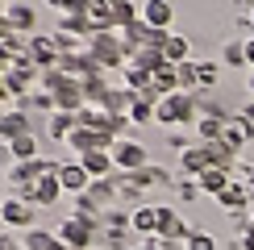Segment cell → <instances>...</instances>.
I'll return each instance as SVG.
<instances>
[{
  "label": "cell",
  "instance_id": "cell-26",
  "mask_svg": "<svg viewBox=\"0 0 254 250\" xmlns=\"http://www.w3.org/2000/svg\"><path fill=\"white\" fill-rule=\"evenodd\" d=\"M8 146H13V159H17V163H29V159H38V154H42V142H38V133H25V138H13Z\"/></svg>",
  "mask_w": 254,
  "mask_h": 250
},
{
  "label": "cell",
  "instance_id": "cell-18",
  "mask_svg": "<svg viewBox=\"0 0 254 250\" xmlns=\"http://www.w3.org/2000/svg\"><path fill=\"white\" fill-rule=\"evenodd\" d=\"M4 17H8V25H13V34L34 38V25H38L34 4H4Z\"/></svg>",
  "mask_w": 254,
  "mask_h": 250
},
{
  "label": "cell",
  "instance_id": "cell-42",
  "mask_svg": "<svg viewBox=\"0 0 254 250\" xmlns=\"http://www.w3.org/2000/svg\"><path fill=\"white\" fill-rule=\"evenodd\" d=\"M0 13H4V0H0Z\"/></svg>",
  "mask_w": 254,
  "mask_h": 250
},
{
  "label": "cell",
  "instance_id": "cell-20",
  "mask_svg": "<svg viewBox=\"0 0 254 250\" xmlns=\"http://www.w3.org/2000/svg\"><path fill=\"white\" fill-rule=\"evenodd\" d=\"M200 192H204V196H213V200H217V196L221 192H225V188L229 184H234V175H229V171H221V167H208V171H200Z\"/></svg>",
  "mask_w": 254,
  "mask_h": 250
},
{
  "label": "cell",
  "instance_id": "cell-34",
  "mask_svg": "<svg viewBox=\"0 0 254 250\" xmlns=\"http://www.w3.org/2000/svg\"><path fill=\"white\" fill-rule=\"evenodd\" d=\"M0 167H4V171H13V167H17V159H13V146H8V142H0Z\"/></svg>",
  "mask_w": 254,
  "mask_h": 250
},
{
  "label": "cell",
  "instance_id": "cell-31",
  "mask_svg": "<svg viewBox=\"0 0 254 250\" xmlns=\"http://www.w3.org/2000/svg\"><path fill=\"white\" fill-rule=\"evenodd\" d=\"M179 92H188V96L196 92V59L179 62Z\"/></svg>",
  "mask_w": 254,
  "mask_h": 250
},
{
  "label": "cell",
  "instance_id": "cell-10",
  "mask_svg": "<svg viewBox=\"0 0 254 250\" xmlns=\"http://www.w3.org/2000/svg\"><path fill=\"white\" fill-rule=\"evenodd\" d=\"M217 204H221L225 217H250V192H246V184H229L225 192L217 196Z\"/></svg>",
  "mask_w": 254,
  "mask_h": 250
},
{
  "label": "cell",
  "instance_id": "cell-30",
  "mask_svg": "<svg viewBox=\"0 0 254 250\" xmlns=\"http://www.w3.org/2000/svg\"><path fill=\"white\" fill-rule=\"evenodd\" d=\"M184 250H217V238L208 234V229H192L188 242H184Z\"/></svg>",
  "mask_w": 254,
  "mask_h": 250
},
{
  "label": "cell",
  "instance_id": "cell-43",
  "mask_svg": "<svg viewBox=\"0 0 254 250\" xmlns=\"http://www.w3.org/2000/svg\"><path fill=\"white\" fill-rule=\"evenodd\" d=\"M0 204H4V196H0Z\"/></svg>",
  "mask_w": 254,
  "mask_h": 250
},
{
  "label": "cell",
  "instance_id": "cell-19",
  "mask_svg": "<svg viewBox=\"0 0 254 250\" xmlns=\"http://www.w3.org/2000/svg\"><path fill=\"white\" fill-rule=\"evenodd\" d=\"M129 62H133V67H142V71H150V75H154V71L158 67H163V46H158V42H146V46H133L129 50Z\"/></svg>",
  "mask_w": 254,
  "mask_h": 250
},
{
  "label": "cell",
  "instance_id": "cell-38",
  "mask_svg": "<svg viewBox=\"0 0 254 250\" xmlns=\"http://www.w3.org/2000/svg\"><path fill=\"white\" fill-rule=\"evenodd\" d=\"M50 8H59V13H67V0H46Z\"/></svg>",
  "mask_w": 254,
  "mask_h": 250
},
{
  "label": "cell",
  "instance_id": "cell-24",
  "mask_svg": "<svg viewBox=\"0 0 254 250\" xmlns=\"http://www.w3.org/2000/svg\"><path fill=\"white\" fill-rule=\"evenodd\" d=\"M75 125H79V121H75V113H50V125H46V133H50V142H67Z\"/></svg>",
  "mask_w": 254,
  "mask_h": 250
},
{
  "label": "cell",
  "instance_id": "cell-12",
  "mask_svg": "<svg viewBox=\"0 0 254 250\" xmlns=\"http://www.w3.org/2000/svg\"><path fill=\"white\" fill-rule=\"evenodd\" d=\"M83 104H88V96H83V83L79 79H63L55 88V109L59 113H79Z\"/></svg>",
  "mask_w": 254,
  "mask_h": 250
},
{
  "label": "cell",
  "instance_id": "cell-6",
  "mask_svg": "<svg viewBox=\"0 0 254 250\" xmlns=\"http://www.w3.org/2000/svg\"><path fill=\"white\" fill-rule=\"evenodd\" d=\"M21 200H29V204H38V208H50V204H59V196H63V184H59V175H42L38 184H29L25 192H17Z\"/></svg>",
  "mask_w": 254,
  "mask_h": 250
},
{
  "label": "cell",
  "instance_id": "cell-25",
  "mask_svg": "<svg viewBox=\"0 0 254 250\" xmlns=\"http://www.w3.org/2000/svg\"><path fill=\"white\" fill-rule=\"evenodd\" d=\"M154 92H158V96L179 92V67H175V62H163V67L154 71Z\"/></svg>",
  "mask_w": 254,
  "mask_h": 250
},
{
  "label": "cell",
  "instance_id": "cell-33",
  "mask_svg": "<svg viewBox=\"0 0 254 250\" xmlns=\"http://www.w3.org/2000/svg\"><path fill=\"white\" fill-rule=\"evenodd\" d=\"M0 250H25V242H17L13 229H0Z\"/></svg>",
  "mask_w": 254,
  "mask_h": 250
},
{
  "label": "cell",
  "instance_id": "cell-39",
  "mask_svg": "<svg viewBox=\"0 0 254 250\" xmlns=\"http://www.w3.org/2000/svg\"><path fill=\"white\" fill-rule=\"evenodd\" d=\"M246 92H250V96H254V71H250V79H246Z\"/></svg>",
  "mask_w": 254,
  "mask_h": 250
},
{
  "label": "cell",
  "instance_id": "cell-44",
  "mask_svg": "<svg viewBox=\"0 0 254 250\" xmlns=\"http://www.w3.org/2000/svg\"><path fill=\"white\" fill-rule=\"evenodd\" d=\"M92 250H100V246H92Z\"/></svg>",
  "mask_w": 254,
  "mask_h": 250
},
{
  "label": "cell",
  "instance_id": "cell-4",
  "mask_svg": "<svg viewBox=\"0 0 254 250\" xmlns=\"http://www.w3.org/2000/svg\"><path fill=\"white\" fill-rule=\"evenodd\" d=\"M34 213H38V204L21 200V196H4V204H0L4 229H34Z\"/></svg>",
  "mask_w": 254,
  "mask_h": 250
},
{
  "label": "cell",
  "instance_id": "cell-29",
  "mask_svg": "<svg viewBox=\"0 0 254 250\" xmlns=\"http://www.w3.org/2000/svg\"><path fill=\"white\" fill-rule=\"evenodd\" d=\"M217 75H221L217 62H208V59L196 62V88H217Z\"/></svg>",
  "mask_w": 254,
  "mask_h": 250
},
{
  "label": "cell",
  "instance_id": "cell-17",
  "mask_svg": "<svg viewBox=\"0 0 254 250\" xmlns=\"http://www.w3.org/2000/svg\"><path fill=\"white\" fill-rule=\"evenodd\" d=\"M129 229L142 238H154L158 234V204H137L129 208Z\"/></svg>",
  "mask_w": 254,
  "mask_h": 250
},
{
  "label": "cell",
  "instance_id": "cell-32",
  "mask_svg": "<svg viewBox=\"0 0 254 250\" xmlns=\"http://www.w3.org/2000/svg\"><path fill=\"white\" fill-rule=\"evenodd\" d=\"M175 196H179V200H196V196H200V184H196V180L179 184V188H175Z\"/></svg>",
  "mask_w": 254,
  "mask_h": 250
},
{
  "label": "cell",
  "instance_id": "cell-21",
  "mask_svg": "<svg viewBox=\"0 0 254 250\" xmlns=\"http://www.w3.org/2000/svg\"><path fill=\"white\" fill-rule=\"evenodd\" d=\"M250 138H254V125H250L246 117H242V113H234V117L225 121V142L234 146V150H242V146H246Z\"/></svg>",
  "mask_w": 254,
  "mask_h": 250
},
{
  "label": "cell",
  "instance_id": "cell-11",
  "mask_svg": "<svg viewBox=\"0 0 254 250\" xmlns=\"http://www.w3.org/2000/svg\"><path fill=\"white\" fill-rule=\"evenodd\" d=\"M59 184H63V192H71V196H83L92 188V175L83 171V163H59Z\"/></svg>",
  "mask_w": 254,
  "mask_h": 250
},
{
  "label": "cell",
  "instance_id": "cell-40",
  "mask_svg": "<svg viewBox=\"0 0 254 250\" xmlns=\"http://www.w3.org/2000/svg\"><path fill=\"white\" fill-rule=\"evenodd\" d=\"M250 221H254V200H250Z\"/></svg>",
  "mask_w": 254,
  "mask_h": 250
},
{
  "label": "cell",
  "instance_id": "cell-37",
  "mask_svg": "<svg viewBox=\"0 0 254 250\" xmlns=\"http://www.w3.org/2000/svg\"><path fill=\"white\" fill-rule=\"evenodd\" d=\"M238 113H242V117H246V121L254 125V100H250V104H242V109H238Z\"/></svg>",
  "mask_w": 254,
  "mask_h": 250
},
{
  "label": "cell",
  "instance_id": "cell-35",
  "mask_svg": "<svg viewBox=\"0 0 254 250\" xmlns=\"http://www.w3.org/2000/svg\"><path fill=\"white\" fill-rule=\"evenodd\" d=\"M8 38H17V34H13V25H8V17H4V13H0V46H4V42H8Z\"/></svg>",
  "mask_w": 254,
  "mask_h": 250
},
{
  "label": "cell",
  "instance_id": "cell-8",
  "mask_svg": "<svg viewBox=\"0 0 254 250\" xmlns=\"http://www.w3.org/2000/svg\"><path fill=\"white\" fill-rule=\"evenodd\" d=\"M25 133H34V121H29L25 109H4L0 113V142H13V138H25Z\"/></svg>",
  "mask_w": 254,
  "mask_h": 250
},
{
  "label": "cell",
  "instance_id": "cell-28",
  "mask_svg": "<svg viewBox=\"0 0 254 250\" xmlns=\"http://www.w3.org/2000/svg\"><path fill=\"white\" fill-rule=\"evenodd\" d=\"M221 59H225L229 67H250V62H246V38H234V42H225Z\"/></svg>",
  "mask_w": 254,
  "mask_h": 250
},
{
  "label": "cell",
  "instance_id": "cell-22",
  "mask_svg": "<svg viewBox=\"0 0 254 250\" xmlns=\"http://www.w3.org/2000/svg\"><path fill=\"white\" fill-rule=\"evenodd\" d=\"M109 13H113V29L121 34L125 25H133L142 17V4H133V0H109Z\"/></svg>",
  "mask_w": 254,
  "mask_h": 250
},
{
  "label": "cell",
  "instance_id": "cell-41",
  "mask_svg": "<svg viewBox=\"0 0 254 250\" xmlns=\"http://www.w3.org/2000/svg\"><path fill=\"white\" fill-rule=\"evenodd\" d=\"M250 25H254V8H250Z\"/></svg>",
  "mask_w": 254,
  "mask_h": 250
},
{
  "label": "cell",
  "instance_id": "cell-1",
  "mask_svg": "<svg viewBox=\"0 0 254 250\" xmlns=\"http://www.w3.org/2000/svg\"><path fill=\"white\" fill-rule=\"evenodd\" d=\"M92 59L100 62V71H117V67H129V46L121 42L117 29H109V34H96L88 42Z\"/></svg>",
  "mask_w": 254,
  "mask_h": 250
},
{
  "label": "cell",
  "instance_id": "cell-13",
  "mask_svg": "<svg viewBox=\"0 0 254 250\" xmlns=\"http://www.w3.org/2000/svg\"><path fill=\"white\" fill-rule=\"evenodd\" d=\"M208 150H204V142H192L188 150H179V171L188 175V180H200V171H208Z\"/></svg>",
  "mask_w": 254,
  "mask_h": 250
},
{
  "label": "cell",
  "instance_id": "cell-36",
  "mask_svg": "<svg viewBox=\"0 0 254 250\" xmlns=\"http://www.w3.org/2000/svg\"><path fill=\"white\" fill-rule=\"evenodd\" d=\"M246 62H250V71H254V34L246 38Z\"/></svg>",
  "mask_w": 254,
  "mask_h": 250
},
{
  "label": "cell",
  "instance_id": "cell-23",
  "mask_svg": "<svg viewBox=\"0 0 254 250\" xmlns=\"http://www.w3.org/2000/svg\"><path fill=\"white\" fill-rule=\"evenodd\" d=\"M25 250H67V246L59 242V234H55V229L34 225V229H25Z\"/></svg>",
  "mask_w": 254,
  "mask_h": 250
},
{
  "label": "cell",
  "instance_id": "cell-14",
  "mask_svg": "<svg viewBox=\"0 0 254 250\" xmlns=\"http://www.w3.org/2000/svg\"><path fill=\"white\" fill-rule=\"evenodd\" d=\"M79 163H83V171L92 180H113L117 175V163H113L109 150H88V154H79Z\"/></svg>",
  "mask_w": 254,
  "mask_h": 250
},
{
  "label": "cell",
  "instance_id": "cell-3",
  "mask_svg": "<svg viewBox=\"0 0 254 250\" xmlns=\"http://www.w3.org/2000/svg\"><path fill=\"white\" fill-rule=\"evenodd\" d=\"M109 154H113V163H117V171H125V175H133V171H142V167H150V159H146V146L133 142V138H117V142L109 146Z\"/></svg>",
  "mask_w": 254,
  "mask_h": 250
},
{
  "label": "cell",
  "instance_id": "cell-15",
  "mask_svg": "<svg viewBox=\"0 0 254 250\" xmlns=\"http://www.w3.org/2000/svg\"><path fill=\"white\" fill-rule=\"evenodd\" d=\"M142 21H146L150 29H158V34H163V29H171L175 8L167 4V0H142Z\"/></svg>",
  "mask_w": 254,
  "mask_h": 250
},
{
  "label": "cell",
  "instance_id": "cell-7",
  "mask_svg": "<svg viewBox=\"0 0 254 250\" xmlns=\"http://www.w3.org/2000/svg\"><path fill=\"white\" fill-rule=\"evenodd\" d=\"M188 234H192V229L184 225V217H179L171 204H158V234H154L158 242H171L175 246V242H188Z\"/></svg>",
  "mask_w": 254,
  "mask_h": 250
},
{
  "label": "cell",
  "instance_id": "cell-9",
  "mask_svg": "<svg viewBox=\"0 0 254 250\" xmlns=\"http://www.w3.org/2000/svg\"><path fill=\"white\" fill-rule=\"evenodd\" d=\"M59 59H63V50H59L55 34H50V38H29V62H34L38 71L59 67Z\"/></svg>",
  "mask_w": 254,
  "mask_h": 250
},
{
  "label": "cell",
  "instance_id": "cell-2",
  "mask_svg": "<svg viewBox=\"0 0 254 250\" xmlns=\"http://www.w3.org/2000/svg\"><path fill=\"white\" fill-rule=\"evenodd\" d=\"M55 234H59V242L67 246V250H92V246H96V238H100V229L92 225V221H79V217L71 213V217H63V221L55 225Z\"/></svg>",
  "mask_w": 254,
  "mask_h": 250
},
{
  "label": "cell",
  "instance_id": "cell-5",
  "mask_svg": "<svg viewBox=\"0 0 254 250\" xmlns=\"http://www.w3.org/2000/svg\"><path fill=\"white\" fill-rule=\"evenodd\" d=\"M59 71L67 79H88V75H100V62L92 59V50L83 46V50H71V55H63L59 59Z\"/></svg>",
  "mask_w": 254,
  "mask_h": 250
},
{
  "label": "cell",
  "instance_id": "cell-27",
  "mask_svg": "<svg viewBox=\"0 0 254 250\" xmlns=\"http://www.w3.org/2000/svg\"><path fill=\"white\" fill-rule=\"evenodd\" d=\"M225 138V121L221 117H200L196 121V142H217Z\"/></svg>",
  "mask_w": 254,
  "mask_h": 250
},
{
  "label": "cell",
  "instance_id": "cell-16",
  "mask_svg": "<svg viewBox=\"0 0 254 250\" xmlns=\"http://www.w3.org/2000/svg\"><path fill=\"white\" fill-rule=\"evenodd\" d=\"M158 46H163V59H167V62H175V67L192 59V42H188L184 34H175V29H167V34L158 38Z\"/></svg>",
  "mask_w": 254,
  "mask_h": 250
}]
</instances>
